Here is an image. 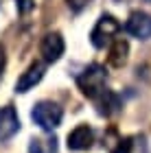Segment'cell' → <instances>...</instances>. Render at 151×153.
I'll use <instances>...</instances> for the list:
<instances>
[{
	"label": "cell",
	"instance_id": "obj_1",
	"mask_svg": "<svg viewBox=\"0 0 151 153\" xmlns=\"http://www.w3.org/2000/svg\"><path fill=\"white\" fill-rule=\"evenodd\" d=\"M105 81H107V72H105V68L99 66V64H90L77 76V85L81 90V94L88 96V99H92V101H97L99 96L105 92Z\"/></svg>",
	"mask_w": 151,
	"mask_h": 153
},
{
	"label": "cell",
	"instance_id": "obj_2",
	"mask_svg": "<svg viewBox=\"0 0 151 153\" xmlns=\"http://www.w3.org/2000/svg\"><path fill=\"white\" fill-rule=\"evenodd\" d=\"M31 118H33V123H35L39 129L53 131V129H57L59 125H61L64 109H61L57 103H53V101H39V103L33 105Z\"/></svg>",
	"mask_w": 151,
	"mask_h": 153
},
{
	"label": "cell",
	"instance_id": "obj_3",
	"mask_svg": "<svg viewBox=\"0 0 151 153\" xmlns=\"http://www.w3.org/2000/svg\"><path fill=\"white\" fill-rule=\"evenodd\" d=\"M118 31H121V22H118L114 16H109V13L101 16L99 22H97V26H94L92 33H90L92 46H94V48H105Z\"/></svg>",
	"mask_w": 151,
	"mask_h": 153
},
{
	"label": "cell",
	"instance_id": "obj_4",
	"mask_svg": "<svg viewBox=\"0 0 151 153\" xmlns=\"http://www.w3.org/2000/svg\"><path fill=\"white\" fill-rule=\"evenodd\" d=\"M125 31L138 39H149L151 37V16L145 11H134L125 22Z\"/></svg>",
	"mask_w": 151,
	"mask_h": 153
},
{
	"label": "cell",
	"instance_id": "obj_5",
	"mask_svg": "<svg viewBox=\"0 0 151 153\" xmlns=\"http://www.w3.org/2000/svg\"><path fill=\"white\" fill-rule=\"evenodd\" d=\"M64 37L59 35V33H46L42 44H39V53H42V57L46 64H55L61 55H64Z\"/></svg>",
	"mask_w": 151,
	"mask_h": 153
},
{
	"label": "cell",
	"instance_id": "obj_6",
	"mask_svg": "<svg viewBox=\"0 0 151 153\" xmlns=\"http://www.w3.org/2000/svg\"><path fill=\"white\" fill-rule=\"evenodd\" d=\"M20 131V118L18 112L13 109L11 105H4L0 107V142L9 140Z\"/></svg>",
	"mask_w": 151,
	"mask_h": 153
},
{
	"label": "cell",
	"instance_id": "obj_7",
	"mask_svg": "<svg viewBox=\"0 0 151 153\" xmlns=\"http://www.w3.org/2000/svg\"><path fill=\"white\" fill-rule=\"evenodd\" d=\"M44 72H46V66L44 64H31L22 74H20V79L16 83V92L18 94H24V92H29L31 88H35L37 83L42 81Z\"/></svg>",
	"mask_w": 151,
	"mask_h": 153
},
{
	"label": "cell",
	"instance_id": "obj_8",
	"mask_svg": "<svg viewBox=\"0 0 151 153\" xmlns=\"http://www.w3.org/2000/svg\"><path fill=\"white\" fill-rule=\"evenodd\" d=\"M94 142V131L88 127V125H79V127H74L70 134H68V149L72 151H86L90 149Z\"/></svg>",
	"mask_w": 151,
	"mask_h": 153
},
{
	"label": "cell",
	"instance_id": "obj_9",
	"mask_svg": "<svg viewBox=\"0 0 151 153\" xmlns=\"http://www.w3.org/2000/svg\"><path fill=\"white\" fill-rule=\"evenodd\" d=\"M127 55H129V44L125 39H116L112 48H109V66H114V68H121V66H125V61H127Z\"/></svg>",
	"mask_w": 151,
	"mask_h": 153
},
{
	"label": "cell",
	"instance_id": "obj_10",
	"mask_svg": "<svg viewBox=\"0 0 151 153\" xmlns=\"http://www.w3.org/2000/svg\"><path fill=\"white\" fill-rule=\"evenodd\" d=\"M97 107H99V114L103 116H112L116 109L121 107V103H118V96H116L114 92H103L99 99H97Z\"/></svg>",
	"mask_w": 151,
	"mask_h": 153
},
{
	"label": "cell",
	"instance_id": "obj_11",
	"mask_svg": "<svg viewBox=\"0 0 151 153\" xmlns=\"http://www.w3.org/2000/svg\"><path fill=\"white\" fill-rule=\"evenodd\" d=\"M29 153H57V138L55 136L33 138L29 144Z\"/></svg>",
	"mask_w": 151,
	"mask_h": 153
},
{
	"label": "cell",
	"instance_id": "obj_12",
	"mask_svg": "<svg viewBox=\"0 0 151 153\" xmlns=\"http://www.w3.org/2000/svg\"><path fill=\"white\" fill-rule=\"evenodd\" d=\"M132 138H118V142H116V147H112V153H132Z\"/></svg>",
	"mask_w": 151,
	"mask_h": 153
},
{
	"label": "cell",
	"instance_id": "obj_13",
	"mask_svg": "<svg viewBox=\"0 0 151 153\" xmlns=\"http://www.w3.org/2000/svg\"><path fill=\"white\" fill-rule=\"evenodd\" d=\"M16 7H18V13H29L35 7V2L33 0H16Z\"/></svg>",
	"mask_w": 151,
	"mask_h": 153
},
{
	"label": "cell",
	"instance_id": "obj_14",
	"mask_svg": "<svg viewBox=\"0 0 151 153\" xmlns=\"http://www.w3.org/2000/svg\"><path fill=\"white\" fill-rule=\"evenodd\" d=\"M88 2H90V0H68V7H70L72 11H81Z\"/></svg>",
	"mask_w": 151,
	"mask_h": 153
},
{
	"label": "cell",
	"instance_id": "obj_15",
	"mask_svg": "<svg viewBox=\"0 0 151 153\" xmlns=\"http://www.w3.org/2000/svg\"><path fill=\"white\" fill-rule=\"evenodd\" d=\"M2 70H4V48L0 44V74H2Z\"/></svg>",
	"mask_w": 151,
	"mask_h": 153
}]
</instances>
